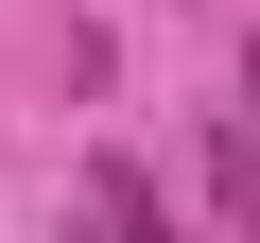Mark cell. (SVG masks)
<instances>
[{
  "instance_id": "6da1fadb",
  "label": "cell",
  "mask_w": 260,
  "mask_h": 243,
  "mask_svg": "<svg viewBox=\"0 0 260 243\" xmlns=\"http://www.w3.org/2000/svg\"><path fill=\"white\" fill-rule=\"evenodd\" d=\"M243 122H260V35H243Z\"/></svg>"
}]
</instances>
